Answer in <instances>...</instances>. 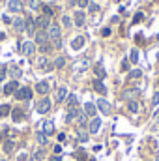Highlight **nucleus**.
<instances>
[{"mask_svg":"<svg viewBox=\"0 0 159 161\" xmlns=\"http://www.w3.org/2000/svg\"><path fill=\"white\" fill-rule=\"evenodd\" d=\"M127 109H129L131 113H139V103H137V101H129V103H127Z\"/></svg>","mask_w":159,"mask_h":161,"instance_id":"obj_29","label":"nucleus"},{"mask_svg":"<svg viewBox=\"0 0 159 161\" xmlns=\"http://www.w3.org/2000/svg\"><path fill=\"white\" fill-rule=\"evenodd\" d=\"M122 69H123V71H127V69H129V62H127V60H123V62H122Z\"/></svg>","mask_w":159,"mask_h":161,"instance_id":"obj_45","label":"nucleus"},{"mask_svg":"<svg viewBox=\"0 0 159 161\" xmlns=\"http://www.w3.org/2000/svg\"><path fill=\"white\" fill-rule=\"evenodd\" d=\"M43 133H45V135H52V133H54V124L51 120L43 122Z\"/></svg>","mask_w":159,"mask_h":161,"instance_id":"obj_15","label":"nucleus"},{"mask_svg":"<svg viewBox=\"0 0 159 161\" xmlns=\"http://www.w3.org/2000/svg\"><path fill=\"white\" fill-rule=\"evenodd\" d=\"M9 113H11V107H9V105H0V118L8 116Z\"/></svg>","mask_w":159,"mask_h":161,"instance_id":"obj_26","label":"nucleus"},{"mask_svg":"<svg viewBox=\"0 0 159 161\" xmlns=\"http://www.w3.org/2000/svg\"><path fill=\"white\" fill-rule=\"evenodd\" d=\"M38 66H40L41 69H45V71H51V69L54 68V64H51V62H49V60H47L45 56H43V58H40V60H38Z\"/></svg>","mask_w":159,"mask_h":161,"instance_id":"obj_13","label":"nucleus"},{"mask_svg":"<svg viewBox=\"0 0 159 161\" xmlns=\"http://www.w3.org/2000/svg\"><path fill=\"white\" fill-rule=\"evenodd\" d=\"M75 25L77 26L84 25V11H75Z\"/></svg>","mask_w":159,"mask_h":161,"instance_id":"obj_22","label":"nucleus"},{"mask_svg":"<svg viewBox=\"0 0 159 161\" xmlns=\"http://www.w3.org/2000/svg\"><path fill=\"white\" fill-rule=\"evenodd\" d=\"M157 161H159V156H157Z\"/></svg>","mask_w":159,"mask_h":161,"instance_id":"obj_53","label":"nucleus"},{"mask_svg":"<svg viewBox=\"0 0 159 161\" xmlns=\"http://www.w3.org/2000/svg\"><path fill=\"white\" fill-rule=\"evenodd\" d=\"M79 141L80 142H86V141H88V135H86V133H79Z\"/></svg>","mask_w":159,"mask_h":161,"instance_id":"obj_41","label":"nucleus"},{"mask_svg":"<svg viewBox=\"0 0 159 161\" xmlns=\"http://www.w3.org/2000/svg\"><path fill=\"white\" fill-rule=\"evenodd\" d=\"M49 161H62V159H60V156H52Z\"/></svg>","mask_w":159,"mask_h":161,"instance_id":"obj_51","label":"nucleus"},{"mask_svg":"<svg viewBox=\"0 0 159 161\" xmlns=\"http://www.w3.org/2000/svg\"><path fill=\"white\" fill-rule=\"evenodd\" d=\"M6 73H8V68H6V66H2V68H0V80L6 79Z\"/></svg>","mask_w":159,"mask_h":161,"instance_id":"obj_38","label":"nucleus"},{"mask_svg":"<svg viewBox=\"0 0 159 161\" xmlns=\"http://www.w3.org/2000/svg\"><path fill=\"white\" fill-rule=\"evenodd\" d=\"M13 26H15L17 32H23V30H25V21H23L21 17H17V19L13 21Z\"/></svg>","mask_w":159,"mask_h":161,"instance_id":"obj_20","label":"nucleus"},{"mask_svg":"<svg viewBox=\"0 0 159 161\" xmlns=\"http://www.w3.org/2000/svg\"><path fill=\"white\" fill-rule=\"evenodd\" d=\"M101 36H103V38L111 36V28H103V30H101Z\"/></svg>","mask_w":159,"mask_h":161,"instance_id":"obj_43","label":"nucleus"},{"mask_svg":"<svg viewBox=\"0 0 159 161\" xmlns=\"http://www.w3.org/2000/svg\"><path fill=\"white\" fill-rule=\"evenodd\" d=\"M140 75H142V73H140L139 69H135V71H131V73H129V79H139Z\"/></svg>","mask_w":159,"mask_h":161,"instance_id":"obj_37","label":"nucleus"},{"mask_svg":"<svg viewBox=\"0 0 159 161\" xmlns=\"http://www.w3.org/2000/svg\"><path fill=\"white\" fill-rule=\"evenodd\" d=\"M11 116H13V120H23L25 118V113L21 109H15V111H11Z\"/></svg>","mask_w":159,"mask_h":161,"instance_id":"obj_25","label":"nucleus"},{"mask_svg":"<svg viewBox=\"0 0 159 161\" xmlns=\"http://www.w3.org/2000/svg\"><path fill=\"white\" fill-rule=\"evenodd\" d=\"M36 111H38L40 114H45V113H49V111H51V99H49V97L41 99L40 103H38V107H36Z\"/></svg>","mask_w":159,"mask_h":161,"instance_id":"obj_5","label":"nucleus"},{"mask_svg":"<svg viewBox=\"0 0 159 161\" xmlns=\"http://www.w3.org/2000/svg\"><path fill=\"white\" fill-rule=\"evenodd\" d=\"M28 6H30V9H38L41 6V2L40 0H28Z\"/></svg>","mask_w":159,"mask_h":161,"instance_id":"obj_34","label":"nucleus"},{"mask_svg":"<svg viewBox=\"0 0 159 161\" xmlns=\"http://www.w3.org/2000/svg\"><path fill=\"white\" fill-rule=\"evenodd\" d=\"M62 23H64V26H71V19H69L68 15H64V17H62Z\"/></svg>","mask_w":159,"mask_h":161,"instance_id":"obj_40","label":"nucleus"},{"mask_svg":"<svg viewBox=\"0 0 159 161\" xmlns=\"http://www.w3.org/2000/svg\"><path fill=\"white\" fill-rule=\"evenodd\" d=\"M66 97H68V88H64V86L58 88V92H56V99H58V101H64Z\"/></svg>","mask_w":159,"mask_h":161,"instance_id":"obj_21","label":"nucleus"},{"mask_svg":"<svg viewBox=\"0 0 159 161\" xmlns=\"http://www.w3.org/2000/svg\"><path fill=\"white\" fill-rule=\"evenodd\" d=\"M96 109H97V107H96L94 103L88 101V103L84 105V113H86V116H94V114H96Z\"/></svg>","mask_w":159,"mask_h":161,"instance_id":"obj_19","label":"nucleus"},{"mask_svg":"<svg viewBox=\"0 0 159 161\" xmlns=\"http://www.w3.org/2000/svg\"><path fill=\"white\" fill-rule=\"evenodd\" d=\"M84 36H77V38H73V41H71V49L73 51H80L82 47H84Z\"/></svg>","mask_w":159,"mask_h":161,"instance_id":"obj_9","label":"nucleus"},{"mask_svg":"<svg viewBox=\"0 0 159 161\" xmlns=\"http://www.w3.org/2000/svg\"><path fill=\"white\" fill-rule=\"evenodd\" d=\"M94 73H96L97 79H103V77H105V68H103L101 64H96V66H94Z\"/></svg>","mask_w":159,"mask_h":161,"instance_id":"obj_18","label":"nucleus"},{"mask_svg":"<svg viewBox=\"0 0 159 161\" xmlns=\"http://www.w3.org/2000/svg\"><path fill=\"white\" fill-rule=\"evenodd\" d=\"M40 51L41 53H49L51 51V45H43V47H40Z\"/></svg>","mask_w":159,"mask_h":161,"instance_id":"obj_46","label":"nucleus"},{"mask_svg":"<svg viewBox=\"0 0 159 161\" xmlns=\"http://www.w3.org/2000/svg\"><path fill=\"white\" fill-rule=\"evenodd\" d=\"M25 30H26V32H28V34H30V36H32V34H34V32H36V21H34V19H30V17H28V19H26V21H25Z\"/></svg>","mask_w":159,"mask_h":161,"instance_id":"obj_11","label":"nucleus"},{"mask_svg":"<svg viewBox=\"0 0 159 161\" xmlns=\"http://www.w3.org/2000/svg\"><path fill=\"white\" fill-rule=\"evenodd\" d=\"M58 141H60V142H64V141H66V135H64V133H60V135H58Z\"/></svg>","mask_w":159,"mask_h":161,"instance_id":"obj_50","label":"nucleus"},{"mask_svg":"<svg viewBox=\"0 0 159 161\" xmlns=\"http://www.w3.org/2000/svg\"><path fill=\"white\" fill-rule=\"evenodd\" d=\"M152 103H154V105H159V92L156 94V96H154V99H152Z\"/></svg>","mask_w":159,"mask_h":161,"instance_id":"obj_47","label":"nucleus"},{"mask_svg":"<svg viewBox=\"0 0 159 161\" xmlns=\"http://www.w3.org/2000/svg\"><path fill=\"white\" fill-rule=\"evenodd\" d=\"M43 15H45V17H49V19H51V17H52V9H51V8H49V6H43Z\"/></svg>","mask_w":159,"mask_h":161,"instance_id":"obj_36","label":"nucleus"},{"mask_svg":"<svg viewBox=\"0 0 159 161\" xmlns=\"http://www.w3.org/2000/svg\"><path fill=\"white\" fill-rule=\"evenodd\" d=\"M32 97V90L28 86H23V88H17L15 90V99L23 101V99H30Z\"/></svg>","mask_w":159,"mask_h":161,"instance_id":"obj_2","label":"nucleus"},{"mask_svg":"<svg viewBox=\"0 0 159 161\" xmlns=\"http://www.w3.org/2000/svg\"><path fill=\"white\" fill-rule=\"evenodd\" d=\"M34 51H36V43L34 41H25V43H21V53L23 54H26V56H30V54H34Z\"/></svg>","mask_w":159,"mask_h":161,"instance_id":"obj_3","label":"nucleus"},{"mask_svg":"<svg viewBox=\"0 0 159 161\" xmlns=\"http://www.w3.org/2000/svg\"><path fill=\"white\" fill-rule=\"evenodd\" d=\"M129 62H133V64L139 62V51H137V49H131V53H129Z\"/></svg>","mask_w":159,"mask_h":161,"instance_id":"obj_24","label":"nucleus"},{"mask_svg":"<svg viewBox=\"0 0 159 161\" xmlns=\"http://www.w3.org/2000/svg\"><path fill=\"white\" fill-rule=\"evenodd\" d=\"M4 38H6V36H4V32H0V40H4Z\"/></svg>","mask_w":159,"mask_h":161,"instance_id":"obj_52","label":"nucleus"},{"mask_svg":"<svg viewBox=\"0 0 159 161\" xmlns=\"http://www.w3.org/2000/svg\"><path fill=\"white\" fill-rule=\"evenodd\" d=\"M43 156H45V150H38L36 152V159H43Z\"/></svg>","mask_w":159,"mask_h":161,"instance_id":"obj_42","label":"nucleus"},{"mask_svg":"<svg viewBox=\"0 0 159 161\" xmlns=\"http://www.w3.org/2000/svg\"><path fill=\"white\" fill-rule=\"evenodd\" d=\"M75 158H77V161H86V152H84L82 148H79V150L75 152Z\"/></svg>","mask_w":159,"mask_h":161,"instance_id":"obj_28","label":"nucleus"},{"mask_svg":"<svg viewBox=\"0 0 159 161\" xmlns=\"http://www.w3.org/2000/svg\"><path fill=\"white\" fill-rule=\"evenodd\" d=\"M36 90L40 92V94H49V82H45V80H40L38 84H36Z\"/></svg>","mask_w":159,"mask_h":161,"instance_id":"obj_16","label":"nucleus"},{"mask_svg":"<svg viewBox=\"0 0 159 161\" xmlns=\"http://www.w3.org/2000/svg\"><path fill=\"white\" fill-rule=\"evenodd\" d=\"M64 66H66V58H64V56H58V58L54 60V68H58V69H62Z\"/></svg>","mask_w":159,"mask_h":161,"instance_id":"obj_27","label":"nucleus"},{"mask_svg":"<svg viewBox=\"0 0 159 161\" xmlns=\"http://www.w3.org/2000/svg\"><path fill=\"white\" fill-rule=\"evenodd\" d=\"M92 84H94V90H96V92H99V94H105V92H107V90H105V84L101 82V79H94Z\"/></svg>","mask_w":159,"mask_h":161,"instance_id":"obj_17","label":"nucleus"},{"mask_svg":"<svg viewBox=\"0 0 159 161\" xmlns=\"http://www.w3.org/2000/svg\"><path fill=\"white\" fill-rule=\"evenodd\" d=\"M38 142H40L41 146H43V144H47V135H45L43 131H41V133H38Z\"/></svg>","mask_w":159,"mask_h":161,"instance_id":"obj_33","label":"nucleus"},{"mask_svg":"<svg viewBox=\"0 0 159 161\" xmlns=\"http://www.w3.org/2000/svg\"><path fill=\"white\" fill-rule=\"evenodd\" d=\"M47 34H49V40H52L54 47H60L62 45V36H60V25L52 23L49 28H47Z\"/></svg>","mask_w":159,"mask_h":161,"instance_id":"obj_1","label":"nucleus"},{"mask_svg":"<svg viewBox=\"0 0 159 161\" xmlns=\"http://www.w3.org/2000/svg\"><path fill=\"white\" fill-rule=\"evenodd\" d=\"M97 9H99V8H97V4H90V11H94V13H96Z\"/></svg>","mask_w":159,"mask_h":161,"instance_id":"obj_48","label":"nucleus"},{"mask_svg":"<svg viewBox=\"0 0 159 161\" xmlns=\"http://www.w3.org/2000/svg\"><path fill=\"white\" fill-rule=\"evenodd\" d=\"M73 105H77V97H75V96H69V97H68V107L73 109Z\"/></svg>","mask_w":159,"mask_h":161,"instance_id":"obj_35","label":"nucleus"},{"mask_svg":"<svg viewBox=\"0 0 159 161\" xmlns=\"http://www.w3.org/2000/svg\"><path fill=\"white\" fill-rule=\"evenodd\" d=\"M36 43L43 47V45H49V34H47V30H38L36 32Z\"/></svg>","mask_w":159,"mask_h":161,"instance_id":"obj_4","label":"nucleus"},{"mask_svg":"<svg viewBox=\"0 0 159 161\" xmlns=\"http://www.w3.org/2000/svg\"><path fill=\"white\" fill-rule=\"evenodd\" d=\"M60 152H62V148H60V144H58V146H54V154H56V156H60Z\"/></svg>","mask_w":159,"mask_h":161,"instance_id":"obj_49","label":"nucleus"},{"mask_svg":"<svg viewBox=\"0 0 159 161\" xmlns=\"http://www.w3.org/2000/svg\"><path fill=\"white\" fill-rule=\"evenodd\" d=\"M77 122H79V125H84V124H86V113H80L79 111V114H77Z\"/></svg>","mask_w":159,"mask_h":161,"instance_id":"obj_32","label":"nucleus"},{"mask_svg":"<svg viewBox=\"0 0 159 161\" xmlns=\"http://www.w3.org/2000/svg\"><path fill=\"white\" fill-rule=\"evenodd\" d=\"M77 114H79L77 109H69V113H68V122H73V118H77Z\"/></svg>","mask_w":159,"mask_h":161,"instance_id":"obj_30","label":"nucleus"},{"mask_svg":"<svg viewBox=\"0 0 159 161\" xmlns=\"http://www.w3.org/2000/svg\"><path fill=\"white\" fill-rule=\"evenodd\" d=\"M36 26L40 28V30H47L49 26H51V21H49V17H45V15H41L36 19Z\"/></svg>","mask_w":159,"mask_h":161,"instance_id":"obj_6","label":"nucleus"},{"mask_svg":"<svg viewBox=\"0 0 159 161\" xmlns=\"http://www.w3.org/2000/svg\"><path fill=\"white\" fill-rule=\"evenodd\" d=\"M99 127H101V120H99V118H92V120H90L88 129H90V133H92V135H94V133H97V131H99Z\"/></svg>","mask_w":159,"mask_h":161,"instance_id":"obj_12","label":"nucleus"},{"mask_svg":"<svg viewBox=\"0 0 159 161\" xmlns=\"http://www.w3.org/2000/svg\"><path fill=\"white\" fill-rule=\"evenodd\" d=\"M17 88H19V82H17V80H9V82L4 86V94H6V96H11Z\"/></svg>","mask_w":159,"mask_h":161,"instance_id":"obj_7","label":"nucleus"},{"mask_svg":"<svg viewBox=\"0 0 159 161\" xmlns=\"http://www.w3.org/2000/svg\"><path fill=\"white\" fill-rule=\"evenodd\" d=\"M8 8H9V11H15V13H19V11L23 9V4H21V0H9Z\"/></svg>","mask_w":159,"mask_h":161,"instance_id":"obj_14","label":"nucleus"},{"mask_svg":"<svg viewBox=\"0 0 159 161\" xmlns=\"http://www.w3.org/2000/svg\"><path fill=\"white\" fill-rule=\"evenodd\" d=\"M11 150H13V141H6V142H4V152L9 154Z\"/></svg>","mask_w":159,"mask_h":161,"instance_id":"obj_31","label":"nucleus"},{"mask_svg":"<svg viewBox=\"0 0 159 161\" xmlns=\"http://www.w3.org/2000/svg\"><path fill=\"white\" fill-rule=\"evenodd\" d=\"M77 4H79V8H86L88 6V0H77Z\"/></svg>","mask_w":159,"mask_h":161,"instance_id":"obj_44","label":"nucleus"},{"mask_svg":"<svg viewBox=\"0 0 159 161\" xmlns=\"http://www.w3.org/2000/svg\"><path fill=\"white\" fill-rule=\"evenodd\" d=\"M88 66H90V64H88V60H86V58H82V60H79V62L73 66V69H75V73H82V71H86V69H88Z\"/></svg>","mask_w":159,"mask_h":161,"instance_id":"obj_8","label":"nucleus"},{"mask_svg":"<svg viewBox=\"0 0 159 161\" xmlns=\"http://www.w3.org/2000/svg\"><path fill=\"white\" fill-rule=\"evenodd\" d=\"M9 75L13 77V80H17L19 77H21V75H23V73H21V69H19V68H15V66H11V68H9Z\"/></svg>","mask_w":159,"mask_h":161,"instance_id":"obj_23","label":"nucleus"},{"mask_svg":"<svg viewBox=\"0 0 159 161\" xmlns=\"http://www.w3.org/2000/svg\"><path fill=\"white\" fill-rule=\"evenodd\" d=\"M97 109H99L103 114H111V103L105 101V99H99V101H97Z\"/></svg>","mask_w":159,"mask_h":161,"instance_id":"obj_10","label":"nucleus"},{"mask_svg":"<svg viewBox=\"0 0 159 161\" xmlns=\"http://www.w3.org/2000/svg\"><path fill=\"white\" fill-rule=\"evenodd\" d=\"M142 19H144V13H142V11H139V13L135 15V19H133V21H135V23H140Z\"/></svg>","mask_w":159,"mask_h":161,"instance_id":"obj_39","label":"nucleus"}]
</instances>
